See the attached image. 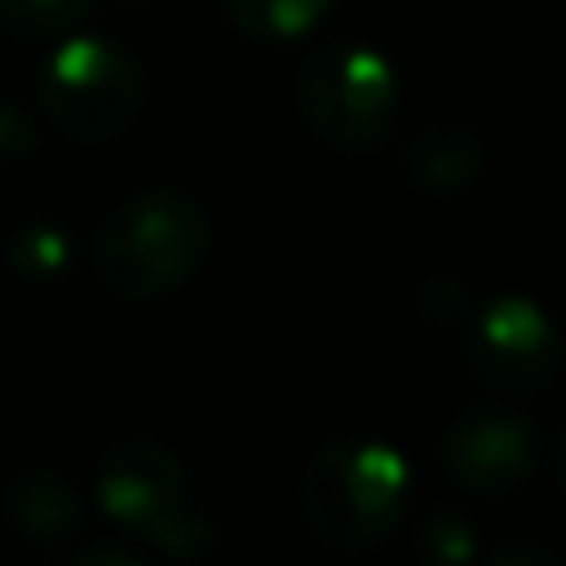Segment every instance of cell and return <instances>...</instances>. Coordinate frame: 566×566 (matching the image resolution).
<instances>
[{
  "label": "cell",
  "mask_w": 566,
  "mask_h": 566,
  "mask_svg": "<svg viewBox=\"0 0 566 566\" xmlns=\"http://www.w3.org/2000/svg\"><path fill=\"white\" fill-rule=\"evenodd\" d=\"M412 492V462L382 438L323 442L303 472V527L323 552L358 557L398 532Z\"/></svg>",
  "instance_id": "cell-1"
},
{
  "label": "cell",
  "mask_w": 566,
  "mask_h": 566,
  "mask_svg": "<svg viewBox=\"0 0 566 566\" xmlns=\"http://www.w3.org/2000/svg\"><path fill=\"white\" fill-rule=\"evenodd\" d=\"M214 229L195 195L145 189L105 219L95 239V269L119 298H165L205 269Z\"/></svg>",
  "instance_id": "cell-2"
},
{
  "label": "cell",
  "mask_w": 566,
  "mask_h": 566,
  "mask_svg": "<svg viewBox=\"0 0 566 566\" xmlns=\"http://www.w3.org/2000/svg\"><path fill=\"white\" fill-rule=\"evenodd\" d=\"M95 502L119 537L149 542L155 552L195 562L214 547V527L189 507V478L169 448L129 438L105 452L95 472Z\"/></svg>",
  "instance_id": "cell-3"
},
{
  "label": "cell",
  "mask_w": 566,
  "mask_h": 566,
  "mask_svg": "<svg viewBox=\"0 0 566 566\" xmlns=\"http://www.w3.org/2000/svg\"><path fill=\"white\" fill-rule=\"evenodd\" d=\"M298 115L323 145L343 155L378 149L398 125V70L382 50L358 40H333L303 55L293 80Z\"/></svg>",
  "instance_id": "cell-4"
},
{
  "label": "cell",
  "mask_w": 566,
  "mask_h": 566,
  "mask_svg": "<svg viewBox=\"0 0 566 566\" xmlns=\"http://www.w3.org/2000/svg\"><path fill=\"white\" fill-rule=\"evenodd\" d=\"M40 109L70 139L105 145L145 109V70L119 40L70 30L40 65Z\"/></svg>",
  "instance_id": "cell-5"
},
{
  "label": "cell",
  "mask_w": 566,
  "mask_h": 566,
  "mask_svg": "<svg viewBox=\"0 0 566 566\" xmlns=\"http://www.w3.org/2000/svg\"><path fill=\"white\" fill-rule=\"evenodd\" d=\"M562 328L527 293H497L468 318V363L488 388L532 398L562 373Z\"/></svg>",
  "instance_id": "cell-6"
},
{
  "label": "cell",
  "mask_w": 566,
  "mask_h": 566,
  "mask_svg": "<svg viewBox=\"0 0 566 566\" xmlns=\"http://www.w3.org/2000/svg\"><path fill=\"white\" fill-rule=\"evenodd\" d=\"M542 452H547V442H542L537 422L517 408H497V402L462 408L442 428V468L458 488L478 492V497L522 492L537 478Z\"/></svg>",
  "instance_id": "cell-7"
},
{
  "label": "cell",
  "mask_w": 566,
  "mask_h": 566,
  "mask_svg": "<svg viewBox=\"0 0 566 566\" xmlns=\"http://www.w3.org/2000/svg\"><path fill=\"white\" fill-rule=\"evenodd\" d=\"M0 517L10 532L40 547H60V542L80 537L85 527V497L80 488L55 468H25L0 488Z\"/></svg>",
  "instance_id": "cell-8"
},
{
  "label": "cell",
  "mask_w": 566,
  "mask_h": 566,
  "mask_svg": "<svg viewBox=\"0 0 566 566\" xmlns=\"http://www.w3.org/2000/svg\"><path fill=\"white\" fill-rule=\"evenodd\" d=\"M488 165V145H482L478 129L468 125H428L412 135L408 155H402V169L418 189L428 195H458Z\"/></svg>",
  "instance_id": "cell-9"
},
{
  "label": "cell",
  "mask_w": 566,
  "mask_h": 566,
  "mask_svg": "<svg viewBox=\"0 0 566 566\" xmlns=\"http://www.w3.org/2000/svg\"><path fill=\"white\" fill-rule=\"evenodd\" d=\"M239 35L264 40V45H289L303 40L328 20L333 0H224Z\"/></svg>",
  "instance_id": "cell-10"
},
{
  "label": "cell",
  "mask_w": 566,
  "mask_h": 566,
  "mask_svg": "<svg viewBox=\"0 0 566 566\" xmlns=\"http://www.w3.org/2000/svg\"><path fill=\"white\" fill-rule=\"evenodd\" d=\"M95 10V0H0V25L15 40H60Z\"/></svg>",
  "instance_id": "cell-11"
},
{
  "label": "cell",
  "mask_w": 566,
  "mask_h": 566,
  "mask_svg": "<svg viewBox=\"0 0 566 566\" xmlns=\"http://www.w3.org/2000/svg\"><path fill=\"white\" fill-rule=\"evenodd\" d=\"M10 269L30 283H50L70 269V239L60 224H25L6 249Z\"/></svg>",
  "instance_id": "cell-12"
},
{
  "label": "cell",
  "mask_w": 566,
  "mask_h": 566,
  "mask_svg": "<svg viewBox=\"0 0 566 566\" xmlns=\"http://www.w3.org/2000/svg\"><path fill=\"white\" fill-rule=\"evenodd\" d=\"M422 552H428L432 562H442V566H468V562H478V537H472V522H462V517H432L428 527H422Z\"/></svg>",
  "instance_id": "cell-13"
},
{
  "label": "cell",
  "mask_w": 566,
  "mask_h": 566,
  "mask_svg": "<svg viewBox=\"0 0 566 566\" xmlns=\"http://www.w3.org/2000/svg\"><path fill=\"white\" fill-rule=\"evenodd\" d=\"M35 149V135H30V119L20 115L15 105L0 99V159H20Z\"/></svg>",
  "instance_id": "cell-14"
},
{
  "label": "cell",
  "mask_w": 566,
  "mask_h": 566,
  "mask_svg": "<svg viewBox=\"0 0 566 566\" xmlns=\"http://www.w3.org/2000/svg\"><path fill=\"white\" fill-rule=\"evenodd\" d=\"M70 562L75 566H145V557H139L135 547H115V542H85V547L70 552Z\"/></svg>",
  "instance_id": "cell-15"
},
{
  "label": "cell",
  "mask_w": 566,
  "mask_h": 566,
  "mask_svg": "<svg viewBox=\"0 0 566 566\" xmlns=\"http://www.w3.org/2000/svg\"><path fill=\"white\" fill-rule=\"evenodd\" d=\"M488 557L497 562V566H507V562H547V566H557L562 562L552 547H527V542H517V547H492Z\"/></svg>",
  "instance_id": "cell-16"
},
{
  "label": "cell",
  "mask_w": 566,
  "mask_h": 566,
  "mask_svg": "<svg viewBox=\"0 0 566 566\" xmlns=\"http://www.w3.org/2000/svg\"><path fill=\"white\" fill-rule=\"evenodd\" d=\"M552 462H557V478H562V488H566V418H562V428H557V442H552Z\"/></svg>",
  "instance_id": "cell-17"
}]
</instances>
